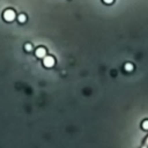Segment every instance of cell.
<instances>
[{"label":"cell","mask_w":148,"mask_h":148,"mask_svg":"<svg viewBox=\"0 0 148 148\" xmlns=\"http://www.w3.org/2000/svg\"><path fill=\"white\" fill-rule=\"evenodd\" d=\"M44 65H45L46 67H52V66H54V59H53L52 57H47V58L45 59V61H44Z\"/></svg>","instance_id":"1"},{"label":"cell","mask_w":148,"mask_h":148,"mask_svg":"<svg viewBox=\"0 0 148 148\" xmlns=\"http://www.w3.org/2000/svg\"><path fill=\"white\" fill-rule=\"evenodd\" d=\"M45 49L44 47H39V49H37V51H36V56L38 57V58H43L44 56H45Z\"/></svg>","instance_id":"2"},{"label":"cell","mask_w":148,"mask_h":148,"mask_svg":"<svg viewBox=\"0 0 148 148\" xmlns=\"http://www.w3.org/2000/svg\"><path fill=\"white\" fill-rule=\"evenodd\" d=\"M17 21H18V23H25L27 22V15L25 14H23V13H21L20 15H18V17H17Z\"/></svg>","instance_id":"3"},{"label":"cell","mask_w":148,"mask_h":148,"mask_svg":"<svg viewBox=\"0 0 148 148\" xmlns=\"http://www.w3.org/2000/svg\"><path fill=\"white\" fill-rule=\"evenodd\" d=\"M24 49H25V51H28V52H29V51H31V50H32V45H31L30 43H25V44H24Z\"/></svg>","instance_id":"4"},{"label":"cell","mask_w":148,"mask_h":148,"mask_svg":"<svg viewBox=\"0 0 148 148\" xmlns=\"http://www.w3.org/2000/svg\"><path fill=\"white\" fill-rule=\"evenodd\" d=\"M125 68H126L127 71H131V69L133 68V66H132V64H130V62H127V64L125 65Z\"/></svg>","instance_id":"5"},{"label":"cell","mask_w":148,"mask_h":148,"mask_svg":"<svg viewBox=\"0 0 148 148\" xmlns=\"http://www.w3.org/2000/svg\"><path fill=\"white\" fill-rule=\"evenodd\" d=\"M142 128L148 130V120H145V121L142 123Z\"/></svg>","instance_id":"6"},{"label":"cell","mask_w":148,"mask_h":148,"mask_svg":"<svg viewBox=\"0 0 148 148\" xmlns=\"http://www.w3.org/2000/svg\"><path fill=\"white\" fill-rule=\"evenodd\" d=\"M103 2L104 3H108V5H111L113 2V0H103Z\"/></svg>","instance_id":"7"},{"label":"cell","mask_w":148,"mask_h":148,"mask_svg":"<svg viewBox=\"0 0 148 148\" xmlns=\"http://www.w3.org/2000/svg\"><path fill=\"white\" fill-rule=\"evenodd\" d=\"M147 142H148V140H147Z\"/></svg>","instance_id":"8"}]
</instances>
